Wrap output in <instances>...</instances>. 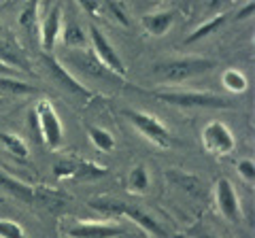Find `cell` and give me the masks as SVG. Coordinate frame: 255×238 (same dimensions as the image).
<instances>
[{"mask_svg": "<svg viewBox=\"0 0 255 238\" xmlns=\"http://www.w3.org/2000/svg\"><path fill=\"white\" fill-rule=\"evenodd\" d=\"M0 238H28L17 221L0 219Z\"/></svg>", "mask_w": 255, "mask_h": 238, "instance_id": "cb8c5ba5", "label": "cell"}, {"mask_svg": "<svg viewBox=\"0 0 255 238\" xmlns=\"http://www.w3.org/2000/svg\"><path fill=\"white\" fill-rule=\"evenodd\" d=\"M68 238H119L126 234L122 224H92V221H75L64 228Z\"/></svg>", "mask_w": 255, "mask_h": 238, "instance_id": "4fadbf2b", "label": "cell"}, {"mask_svg": "<svg viewBox=\"0 0 255 238\" xmlns=\"http://www.w3.org/2000/svg\"><path fill=\"white\" fill-rule=\"evenodd\" d=\"M153 96L162 102L185 109H230L232 102L209 92H155Z\"/></svg>", "mask_w": 255, "mask_h": 238, "instance_id": "3957f363", "label": "cell"}, {"mask_svg": "<svg viewBox=\"0 0 255 238\" xmlns=\"http://www.w3.org/2000/svg\"><path fill=\"white\" fill-rule=\"evenodd\" d=\"M0 77H17V70L0 62Z\"/></svg>", "mask_w": 255, "mask_h": 238, "instance_id": "f1b7e54d", "label": "cell"}, {"mask_svg": "<svg viewBox=\"0 0 255 238\" xmlns=\"http://www.w3.org/2000/svg\"><path fill=\"white\" fill-rule=\"evenodd\" d=\"M147 238H151V236H147Z\"/></svg>", "mask_w": 255, "mask_h": 238, "instance_id": "d6a6232c", "label": "cell"}, {"mask_svg": "<svg viewBox=\"0 0 255 238\" xmlns=\"http://www.w3.org/2000/svg\"><path fill=\"white\" fill-rule=\"evenodd\" d=\"M87 134H90V140L94 142V147L98 149V151L109 153L115 149V138L109 130L98 128V125H90V128H87Z\"/></svg>", "mask_w": 255, "mask_h": 238, "instance_id": "ffe728a7", "label": "cell"}, {"mask_svg": "<svg viewBox=\"0 0 255 238\" xmlns=\"http://www.w3.org/2000/svg\"><path fill=\"white\" fill-rule=\"evenodd\" d=\"M124 115L128 117V121H130L147 140L153 142V145L162 147V149H168L172 145V136H170L168 128H166V125L151 113L136 111V109H126Z\"/></svg>", "mask_w": 255, "mask_h": 238, "instance_id": "8992f818", "label": "cell"}, {"mask_svg": "<svg viewBox=\"0 0 255 238\" xmlns=\"http://www.w3.org/2000/svg\"><path fill=\"white\" fill-rule=\"evenodd\" d=\"M174 23V11H157V13H147L142 17V26L151 36H164Z\"/></svg>", "mask_w": 255, "mask_h": 238, "instance_id": "9a60e30c", "label": "cell"}, {"mask_svg": "<svg viewBox=\"0 0 255 238\" xmlns=\"http://www.w3.org/2000/svg\"><path fill=\"white\" fill-rule=\"evenodd\" d=\"M43 64L47 66V70H49V75L55 83H60L64 90H68L70 94H75V96H81V98H94V92L90 90L87 85H83L79 79L70 73V70L62 64L60 60L51 58V53H45L43 55Z\"/></svg>", "mask_w": 255, "mask_h": 238, "instance_id": "8fae6325", "label": "cell"}, {"mask_svg": "<svg viewBox=\"0 0 255 238\" xmlns=\"http://www.w3.org/2000/svg\"><path fill=\"white\" fill-rule=\"evenodd\" d=\"M90 206L96 211L111 213V215L130 217L134 224L140 226L151 238H168V232L162 228L159 221H155V217H151L149 213H145L142 209H138V206H134V204H126V202H119V200H109V198H96V200L90 202Z\"/></svg>", "mask_w": 255, "mask_h": 238, "instance_id": "7a4b0ae2", "label": "cell"}, {"mask_svg": "<svg viewBox=\"0 0 255 238\" xmlns=\"http://www.w3.org/2000/svg\"><path fill=\"white\" fill-rule=\"evenodd\" d=\"M64 66H70L68 70L70 73H83L87 77L96 79V81H111V83H124V79H119L117 75H113L111 70L102 64V62L96 58L94 51H87V49H81V51H73L68 55H64L60 60Z\"/></svg>", "mask_w": 255, "mask_h": 238, "instance_id": "277c9868", "label": "cell"}, {"mask_svg": "<svg viewBox=\"0 0 255 238\" xmlns=\"http://www.w3.org/2000/svg\"><path fill=\"white\" fill-rule=\"evenodd\" d=\"M2 102H4V100H2V98H0V105H2Z\"/></svg>", "mask_w": 255, "mask_h": 238, "instance_id": "1f68e13d", "label": "cell"}, {"mask_svg": "<svg viewBox=\"0 0 255 238\" xmlns=\"http://www.w3.org/2000/svg\"><path fill=\"white\" fill-rule=\"evenodd\" d=\"M236 170H238V174H241V179L245 181V183H249V185L255 183V162L251 160V157H245V160L238 162Z\"/></svg>", "mask_w": 255, "mask_h": 238, "instance_id": "d4e9b609", "label": "cell"}, {"mask_svg": "<svg viewBox=\"0 0 255 238\" xmlns=\"http://www.w3.org/2000/svg\"><path fill=\"white\" fill-rule=\"evenodd\" d=\"M200 238H217V236H209V234H202Z\"/></svg>", "mask_w": 255, "mask_h": 238, "instance_id": "f546056e", "label": "cell"}, {"mask_svg": "<svg viewBox=\"0 0 255 238\" xmlns=\"http://www.w3.org/2000/svg\"><path fill=\"white\" fill-rule=\"evenodd\" d=\"M81 4V9L87 13V15H98L100 6H98V0H77Z\"/></svg>", "mask_w": 255, "mask_h": 238, "instance_id": "4316f807", "label": "cell"}, {"mask_svg": "<svg viewBox=\"0 0 255 238\" xmlns=\"http://www.w3.org/2000/svg\"><path fill=\"white\" fill-rule=\"evenodd\" d=\"M215 68V62L209 58H179L153 66V75L162 83H183L187 79L200 77Z\"/></svg>", "mask_w": 255, "mask_h": 238, "instance_id": "6da1fadb", "label": "cell"}, {"mask_svg": "<svg viewBox=\"0 0 255 238\" xmlns=\"http://www.w3.org/2000/svg\"><path fill=\"white\" fill-rule=\"evenodd\" d=\"M36 9H38V0H28L26 6H23V11L19 15V23L26 30H30L32 32V28H34V23H36Z\"/></svg>", "mask_w": 255, "mask_h": 238, "instance_id": "603a6c76", "label": "cell"}, {"mask_svg": "<svg viewBox=\"0 0 255 238\" xmlns=\"http://www.w3.org/2000/svg\"><path fill=\"white\" fill-rule=\"evenodd\" d=\"M253 6H255L253 2H249L247 6H243V9L236 13V19H247V17H251V15H253Z\"/></svg>", "mask_w": 255, "mask_h": 238, "instance_id": "83f0119b", "label": "cell"}, {"mask_svg": "<svg viewBox=\"0 0 255 238\" xmlns=\"http://www.w3.org/2000/svg\"><path fill=\"white\" fill-rule=\"evenodd\" d=\"M202 145L213 155H230L234 151V134L221 121H211L202 130Z\"/></svg>", "mask_w": 255, "mask_h": 238, "instance_id": "9c48e42d", "label": "cell"}, {"mask_svg": "<svg viewBox=\"0 0 255 238\" xmlns=\"http://www.w3.org/2000/svg\"><path fill=\"white\" fill-rule=\"evenodd\" d=\"M60 34H62V11H60V6H53L47 13V17L41 21V45L45 53L53 51Z\"/></svg>", "mask_w": 255, "mask_h": 238, "instance_id": "5bb4252c", "label": "cell"}, {"mask_svg": "<svg viewBox=\"0 0 255 238\" xmlns=\"http://www.w3.org/2000/svg\"><path fill=\"white\" fill-rule=\"evenodd\" d=\"M0 189L9 192L13 198H17L21 202H28V204H45V206H51V204H62V198L58 194L49 192V189H38V187H32L23 181H17L9 177V174L0 172Z\"/></svg>", "mask_w": 255, "mask_h": 238, "instance_id": "52a82bcc", "label": "cell"}, {"mask_svg": "<svg viewBox=\"0 0 255 238\" xmlns=\"http://www.w3.org/2000/svg\"><path fill=\"white\" fill-rule=\"evenodd\" d=\"M126 189L130 194H136V196L147 194V189H149V170H147V166L138 164V166H134V168L128 172Z\"/></svg>", "mask_w": 255, "mask_h": 238, "instance_id": "e0dca14e", "label": "cell"}, {"mask_svg": "<svg viewBox=\"0 0 255 238\" xmlns=\"http://www.w3.org/2000/svg\"><path fill=\"white\" fill-rule=\"evenodd\" d=\"M0 142H2L6 151L11 155H15L17 160H28V145H26V140H21L17 136V134L0 132Z\"/></svg>", "mask_w": 255, "mask_h": 238, "instance_id": "44dd1931", "label": "cell"}, {"mask_svg": "<svg viewBox=\"0 0 255 238\" xmlns=\"http://www.w3.org/2000/svg\"><path fill=\"white\" fill-rule=\"evenodd\" d=\"M32 119L36 121L38 125V132L43 136V142L47 145V149H60L62 140H64V128H62V121H60V115L55 113V109L49 100H41L36 102L34 107V113H32Z\"/></svg>", "mask_w": 255, "mask_h": 238, "instance_id": "5b68a950", "label": "cell"}, {"mask_svg": "<svg viewBox=\"0 0 255 238\" xmlns=\"http://www.w3.org/2000/svg\"><path fill=\"white\" fill-rule=\"evenodd\" d=\"M62 41L64 45L68 47V49H85V45H87V36L83 32V28L81 26H77V23H66L62 30Z\"/></svg>", "mask_w": 255, "mask_h": 238, "instance_id": "d6986e66", "label": "cell"}, {"mask_svg": "<svg viewBox=\"0 0 255 238\" xmlns=\"http://www.w3.org/2000/svg\"><path fill=\"white\" fill-rule=\"evenodd\" d=\"M38 87L30 85L26 81H19L17 77H0V98L6 96H30V94H36Z\"/></svg>", "mask_w": 255, "mask_h": 238, "instance_id": "2e32d148", "label": "cell"}, {"mask_svg": "<svg viewBox=\"0 0 255 238\" xmlns=\"http://www.w3.org/2000/svg\"><path fill=\"white\" fill-rule=\"evenodd\" d=\"M90 41H92V47H94L92 51H94L96 58H98L113 75H117L119 79H124L126 77V64H124V60L119 58V53L115 51V47L111 45L107 38H105V34L100 32V28L90 26Z\"/></svg>", "mask_w": 255, "mask_h": 238, "instance_id": "30bf717a", "label": "cell"}, {"mask_svg": "<svg viewBox=\"0 0 255 238\" xmlns=\"http://www.w3.org/2000/svg\"><path fill=\"white\" fill-rule=\"evenodd\" d=\"M107 4H109V11L113 13V17L122 23V26H130V17H128V11L122 6V2L119 0H107Z\"/></svg>", "mask_w": 255, "mask_h": 238, "instance_id": "484cf974", "label": "cell"}, {"mask_svg": "<svg viewBox=\"0 0 255 238\" xmlns=\"http://www.w3.org/2000/svg\"><path fill=\"white\" fill-rule=\"evenodd\" d=\"M226 21H228V15H226V13H219V15H215V17L206 19L200 28H196L194 32H191V34L185 38V43H187V45H191V43L202 41V38H206L209 34H215L217 30H221L223 26H226Z\"/></svg>", "mask_w": 255, "mask_h": 238, "instance_id": "ac0fdd59", "label": "cell"}, {"mask_svg": "<svg viewBox=\"0 0 255 238\" xmlns=\"http://www.w3.org/2000/svg\"><path fill=\"white\" fill-rule=\"evenodd\" d=\"M215 202H217V209L228 221H238L243 219V211H241V200H238V194L232 185V181L221 177L215 183Z\"/></svg>", "mask_w": 255, "mask_h": 238, "instance_id": "7c38bea8", "label": "cell"}, {"mask_svg": "<svg viewBox=\"0 0 255 238\" xmlns=\"http://www.w3.org/2000/svg\"><path fill=\"white\" fill-rule=\"evenodd\" d=\"M2 30H4V28H2V23H0V34H2Z\"/></svg>", "mask_w": 255, "mask_h": 238, "instance_id": "4dcf8cb0", "label": "cell"}, {"mask_svg": "<svg viewBox=\"0 0 255 238\" xmlns=\"http://www.w3.org/2000/svg\"><path fill=\"white\" fill-rule=\"evenodd\" d=\"M221 81H223V85H226L230 92H234V94H243V92H247V87H249L247 77L241 73V70H236V68L226 70L223 77H221Z\"/></svg>", "mask_w": 255, "mask_h": 238, "instance_id": "7402d4cb", "label": "cell"}, {"mask_svg": "<svg viewBox=\"0 0 255 238\" xmlns=\"http://www.w3.org/2000/svg\"><path fill=\"white\" fill-rule=\"evenodd\" d=\"M53 174L58 179H73V181H96L109 174V168L94 162L81 160V157H66L53 164Z\"/></svg>", "mask_w": 255, "mask_h": 238, "instance_id": "ba28073f", "label": "cell"}]
</instances>
